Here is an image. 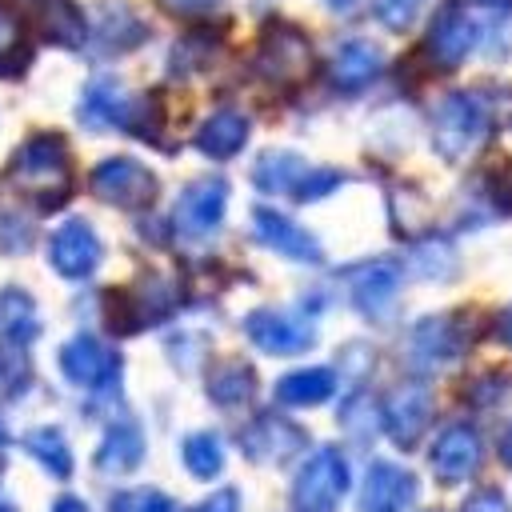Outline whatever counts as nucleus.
<instances>
[{"label": "nucleus", "instance_id": "nucleus-35", "mask_svg": "<svg viewBox=\"0 0 512 512\" xmlns=\"http://www.w3.org/2000/svg\"><path fill=\"white\" fill-rule=\"evenodd\" d=\"M24 376H28V360H24L20 344L0 340V388H20Z\"/></svg>", "mask_w": 512, "mask_h": 512}, {"label": "nucleus", "instance_id": "nucleus-39", "mask_svg": "<svg viewBox=\"0 0 512 512\" xmlns=\"http://www.w3.org/2000/svg\"><path fill=\"white\" fill-rule=\"evenodd\" d=\"M464 8H480V12H492L496 20H504L512 12V0H460Z\"/></svg>", "mask_w": 512, "mask_h": 512}, {"label": "nucleus", "instance_id": "nucleus-23", "mask_svg": "<svg viewBox=\"0 0 512 512\" xmlns=\"http://www.w3.org/2000/svg\"><path fill=\"white\" fill-rule=\"evenodd\" d=\"M144 40V24L136 20V12L132 8H124V4H108L104 12H100V24H96V48L100 52H128V48H136Z\"/></svg>", "mask_w": 512, "mask_h": 512}, {"label": "nucleus", "instance_id": "nucleus-41", "mask_svg": "<svg viewBox=\"0 0 512 512\" xmlns=\"http://www.w3.org/2000/svg\"><path fill=\"white\" fill-rule=\"evenodd\" d=\"M500 336H504V340L512 344V304H508V312L500 316Z\"/></svg>", "mask_w": 512, "mask_h": 512}, {"label": "nucleus", "instance_id": "nucleus-38", "mask_svg": "<svg viewBox=\"0 0 512 512\" xmlns=\"http://www.w3.org/2000/svg\"><path fill=\"white\" fill-rule=\"evenodd\" d=\"M168 12H176V16H200V12H208L216 0H160Z\"/></svg>", "mask_w": 512, "mask_h": 512}, {"label": "nucleus", "instance_id": "nucleus-12", "mask_svg": "<svg viewBox=\"0 0 512 512\" xmlns=\"http://www.w3.org/2000/svg\"><path fill=\"white\" fill-rule=\"evenodd\" d=\"M432 416V396L424 384H400L384 404V428L400 448H416Z\"/></svg>", "mask_w": 512, "mask_h": 512}, {"label": "nucleus", "instance_id": "nucleus-21", "mask_svg": "<svg viewBox=\"0 0 512 512\" xmlns=\"http://www.w3.org/2000/svg\"><path fill=\"white\" fill-rule=\"evenodd\" d=\"M40 336L36 304L24 288H0V340L8 344H32Z\"/></svg>", "mask_w": 512, "mask_h": 512}, {"label": "nucleus", "instance_id": "nucleus-17", "mask_svg": "<svg viewBox=\"0 0 512 512\" xmlns=\"http://www.w3.org/2000/svg\"><path fill=\"white\" fill-rule=\"evenodd\" d=\"M348 284H352V300L364 316H384L396 300V284H400V268L388 264V260H372V264H360L348 272Z\"/></svg>", "mask_w": 512, "mask_h": 512}, {"label": "nucleus", "instance_id": "nucleus-28", "mask_svg": "<svg viewBox=\"0 0 512 512\" xmlns=\"http://www.w3.org/2000/svg\"><path fill=\"white\" fill-rule=\"evenodd\" d=\"M24 448H28V452L40 460V468L52 472L56 480H68V476H72V448H68V440H64L60 428H36V432H28Z\"/></svg>", "mask_w": 512, "mask_h": 512}, {"label": "nucleus", "instance_id": "nucleus-7", "mask_svg": "<svg viewBox=\"0 0 512 512\" xmlns=\"http://www.w3.org/2000/svg\"><path fill=\"white\" fill-rule=\"evenodd\" d=\"M100 236L92 232V224L88 220H68V224H60L56 232H52V240H48V264L60 272V276H68V280H84V276H92L96 272V264H100Z\"/></svg>", "mask_w": 512, "mask_h": 512}, {"label": "nucleus", "instance_id": "nucleus-16", "mask_svg": "<svg viewBox=\"0 0 512 512\" xmlns=\"http://www.w3.org/2000/svg\"><path fill=\"white\" fill-rule=\"evenodd\" d=\"M476 36H480V24L468 8H444L428 32V52L440 68H452L472 52Z\"/></svg>", "mask_w": 512, "mask_h": 512}, {"label": "nucleus", "instance_id": "nucleus-13", "mask_svg": "<svg viewBox=\"0 0 512 512\" xmlns=\"http://www.w3.org/2000/svg\"><path fill=\"white\" fill-rule=\"evenodd\" d=\"M416 496V476L392 460H376L360 484V512H404Z\"/></svg>", "mask_w": 512, "mask_h": 512}, {"label": "nucleus", "instance_id": "nucleus-40", "mask_svg": "<svg viewBox=\"0 0 512 512\" xmlns=\"http://www.w3.org/2000/svg\"><path fill=\"white\" fill-rule=\"evenodd\" d=\"M52 512H88V508H84V500H76V496H60Z\"/></svg>", "mask_w": 512, "mask_h": 512}, {"label": "nucleus", "instance_id": "nucleus-31", "mask_svg": "<svg viewBox=\"0 0 512 512\" xmlns=\"http://www.w3.org/2000/svg\"><path fill=\"white\" fill-rule=\"evenodd\" d=\"M28 52H20V28L8 12H0V76H16L24 68Z\"/></svg>", "mask_w": 512, "mask_h": 512}, {"label": "nucleus", "instance_id": "nucleus-30", "mask_svg": "<svg viewBox=\"0 0 512 512\" xmlns=\"http://www.w3.org/2000/svg\"><path fill=\"white\" fill-rule=\"evenodd\" d=\"M112 512H176V508L156 488H128V492L112 496Z\"/></svg>", "mask_w": 512, "mask_h": 512}, {"label": "nucleus", "instance_id": "nucleus-25", "mask_svg": "<svg viewBox=\"0 0 512 512\" xmlns=\"http://www.w3.org/2000/svg\"><path fill=\"white\" fill-rule=\"evenodd\" d=\"M304 172H308V164L296 156V152H264L260 160H256V168H252V180H256V188H264V192H296L300 188V180H304Z\"/></svg>", "mask_w": 512, "mask_h": 512}, {"label": "nucleus", "instance_id": "nucleus-32", "mask_svg": "<svg viewBox=\"0 0 512 512\" xmlns=\"http://www.w3.org/2000/svg\"><path fill=\"white\" fill-rule=\"evenodd\" d=\"M412 264H416V272L428 276V280L448 276V272H452V248H448L444 240H428V244L412 256Z\"/></svg>", "mask_w": 512, "mask_h": 512}, {"label": "nucleus", "instance_id": "nucleus-11", "mask_svg": "<svg viewBox=\"0 0 512 512\" xmlns=\"http://www.w3.org/2000/svg\"><path fill=\"white\" fill-rule=\"evenodd\" d=\"M240 448H244V456H252V460L280 464V460H288V456H296V452L304 448V432H300L292 420L264 412V416H256V420L240 432Z\"/></svg>", "mask_w": 512, "mask_h": 512}, {"label": "nucleus", "instance_id": "nucleus-9", "mask_svg": "<svg viewBox=\"0 0 512 512\" xmlns=\"http://www.w3.org/2000/svg\"><path fill=\"white\" fill-rule=\"evenodd\" d=\"M224 204H228V184L220 176H204V180H192L180 192L172 220H176V228L184 236H208L220 224Z\"/></svg>", "mask_w": 512, "mask_h": 512}, {"label": "nucleus", "instance_id": "nucleus-15", "mask_svg": "<svg viewBox=\"0 0 512 512\" xmlns=\"http://www.w3.org/2000/svg\"><path fill=\"white\" fill-rule=\"evenodd\" d=\"M252 224H256V236L260 244H268L272 252L288 256V260H300V264H320V244L312 232H304L300 224H292L288 216L272 212V208H256L252 212Z\"/></svg>", "mask_w": 512, "mask_h": 512}, {"label": "nucleus", "instance_id": "nucleus-29", "mask_svg": "<svg viewBox=\"0 0 512 512\" xmlns=\"http://www.w3.org/2000/svg\"><path fill=\"white\" fill-rule=\"evenodd\" d=\"M180 452H184V468L192 476H200V480H212L224 468V448H220L216 432H192Z\"/></svg>", "mask_w": 512, "mask_h": 512}, {"label": "nucleus", "instance_id": "nucleus-36", "mask_svg": "<svg viewBox=\"0 0 512 512\" xmlns=\"http://www.w3.org/2000/svg\"><path fill=\"white\" fill-rule=\"evenodd\" d=\"M460 512H512V508H508V500H504L496 488H480V492H472V496L464 500Z\"/></svg>", "mask_w": 512, "mask_h": 512}, {"label": "nucleus", "instance_id": "nucleus-27", "mask_svg": "<svg viewBox=\"0 0 512 512\" xmlns=\"http://www.w3.org/2000/svg\"><path fill=\"white\" fill-rule=\"evenodd\" d=\"M408 348H412L416 364H440V360H448L456 352V332H452V324L444 316H432V320H420L412 328V344Z\"/></svg>", "mask_w": 512, "mask_h": 512}, {"label": "nucleus", "instance_id": "nucleus-42", "mask_svg": "<svg viewBox=\"0 0 512 512\" xmlns=\"http://www.w3.org/2000/svg\"><path fill=\"white\" fill-rule=\"evenodd\" d=\"M500 456H504V464L512 468V428L504 432V440H500Z\"/></svg>", "mask_w": 512, "mask_h": 512}, {"label": "nucleus", "instance_id": "nucleus-24", "mask_svg": "<svg viewBox=\"0 0 512 512\" xmlns=\"http://www.w3.org/2000/svg\"><path fill=\"white\" fill-rule=\"evenodd\" d=\"M36 28H40L44 40L64 44V48H76V44H84V36H88L84 12H80L76 4H68V0H48V4L40 8Z\"/></svg>", "mask_w": 512, "mask_h": 512}, {"label": "nucleus", "instance_id": "nucleus-26", "mask_svg": "<svg viewBox=\"0 0 512 512\" xmlns=\"http://www.w3.org/2000/svg\"><path fill=\"white\" fill-rule=\"evenodd\" d=\"M256 392V372L244 364V360H224L208 372V396L220 404V408H236L244 404L248 396Z\"/></svg>", "mask_w": 512, "mask_h": 512}, {"label": "nucleus", "instance_id": "nucleus-22", "mask_svg": "<svg viewBox=\"0 0 512 512\" xmlns=\"http://www.w3.org/2000/svg\"><path fill=\"white\" fill-rule=\"evenodd\" d=\"M332 392H336L332 368H300V372H288V376L276 384V400H280V404H292V408L324 404Z\"/></svg>", "mask_w": 512, "mask_h": 512}, {"label": "nucleus", "instance_id": "nucleus-1", "mask_svg": "<svg viewBox=\"0 0 512 512\" xmlns=\"http://www.w3.org/2000/svg\"><path fill=\"white\" fill-rule=\"evenodd\" d=\"M8 180L40 208H60L72 192V156L56 132H36L12 156Z\"/></svg>", "mask_w": 512, "mask_h": 512}, {"label": "nucleus", "instance_id": "nucleus-10", "mask_svg": "<svg viewBox=\"0 0 512 512\" xmlns=\"http://www.w3.org/2000/svg\"><path fill=\"white\" fill-rule=\"evenodd\" d=\"M480 436L468 424H448L432 444V472L440 484H460L480 468Z\"/></svg>", "mask_w": 512, "mask_h": 512}, {"label": "nucleus", "instance_id": "nucleus-43", "mask_svg": "<svg viewBox=\"0 0 512 512\" xmlns=\"http://www.w3.org/2000/svg\"><path fill=\"white\" fill-rule=\"evenodd\" d=\"M0 444H8V424H4V416H0Z\"/></svg>", "mask_w": 512, "mask_h": 512}, {"label": "nucleus", "instance_id": "nucleus-5", "mask_svg": "<svg viewBox=\"0 0 512 512\" xmlns=\"http://www.w3.org/2000/svg\"><path fill=\"white\" fill-rule=\"evenodd\" d=\"M92 192L116 208H144L156 196V176L140 160L112 156L92 168Z\"/></svg>", "mask_w": 512, "mask_h": 512}, {"label": "nucleus", "instance_id": "nucleus-37", "mask_svg": "<svg viewBox=\"0 0 512 512\" xmlns=\"http://www.w3.org/2000/svg\"><path fill=\"white\" fill-rule=\"evenodd\" d=\"M240 508V496L232 492V488H220V492H212L204 504H196L192 512H236Z\"/></svg>", "mask_w": 512, "mask_h": 512}, {"label": "nucleus", "instance_id": "nucleus-20", "mask_svg": "<svg viewBox=\"0 0 512 512\" xmlns=\"http://www.w3.org/2000/svg\"><path fill=\"white\" fill-rule=\"evenodd\" d=\"M140 460H144V432H140L136 424H128V420L112 424V428L104 432L100 448H96V468H100V472H112V476H124V472H132Z\"/></svg>", "mask_w": 512, "mask_h": 512}, {"label": "nucleus", "instance_id": "nucleus-14", "mask_svg": "<svg viewBox=\"0 0 512 512\" xmlns=\"http://www.w3.org/2000/svg\"><path fill=\"white\" fill-rule=\"evenodd\" d=\"M136 112H140V104L112 76L92 80L88 92H84V100H80V120L88 128H132L136 124Z\"/></svg>", "mask_w": 512, "mask_h": 512}, {"label": "nucleus", "instance_id": "nucleus-44", "mask_svg": "<svg viewBox=\"0 0 512 512\" xmlns=\"http://www.w3.org/2000/svg\"><path fill=\"white\" fill-rule=\"evenodd\" d=\"M0 512H16V504H12V500H4V496H0Z\"/></svg>", "mask_w": 512, "mask_h": 512}, {"label": "nucleus", "instance_id": "nucleus-33", "mask_svg": "<svg viewBox=\"0 0 512 512\" xmlns=\"http://www.w3.org/2000/svg\"><path fill=\"white\" fill-rule=\"evenodd\" d=\"M340 184H344L340 172H332V168H308L304 180H300V188H296L292 196H296V200H320V196H328V192L340 188Z\"/></svg>", "mask_w": 512, "mask_h": 512}, {"label": "nucleus", "instance_id": "nucleus-6", "mask_svg": "<svg viewBox=\"0 0 512 512\" xmlns=\"http://www.w3.org/2000/svg\"><path fill=\"white\" fill-rule=\"evenodd\" d=\"M60 368L80 388H112L120 380V356L104 348L96 336L80 332L60 348Z\"/></svg>", "mask_w": 512, "mask_h": 512}, {"label": "nucleus", "instance_id": "nucleus-2", "mask_svg": "<svg viewBox=\"0 0 512 512\" xmlns=\"http://www.w3.org/2000/svg\"><path fill=\"white\" fill-rule=\"evenodd\" d=\"M492 124V108L476 92H452L432 112V144L444 160H460Z\"/></svg>", "mask_w": 512, "mask_h": 512}, {"label": "nucleus", "instance_id": "nucleus-3", "mask_svg": "<svg viewBox=\"0 0 512 512\" xmlns=\"http://www.w3.org/2000/svg\"><path fill=\"white\" fill-rule=\"evenodd\" d=\"M256 72L276 84V88H292L300 84L308 72H312V44L300 28L292 24H272L260 40V52H256Z\"/></svg>", "mask_w": 512, "mask_h": 512}, {"label": "nucleus", "instance_id": "nucleus-4", "mask_svg": "<svg viewBox=\"0 0 512 512\" xmlns=\"http://www.w3.org/2000/svg\"><path fill=\"white\" fill-rule=\"evenodd\" d=\"M344 492H348V464H344V456L336 448H320L296 472L292 504H296V512H332Z\"/></svg>", "mask_w": 512, "mask_h": 512}, {"label": "nucleus", "instance_id": "nucleus-18", "mask_svg": "<svg viewBox=\"0 0 512 512\" xmlns=\"http://www.w3.org/2000/svg\"><path fill=\"white\" fill-rule=\"evenodd\" d=\"M376 72H380V48H372L368 40H344L332 56V68H328V76L340 92L368 88L376 80Z\"/></svg>", "mask_w": 512, "mask_h": 512}, {"label": "nucleus", "instance_id": "nucleus-8", "mask_svg": "<svg viewBox=\"0 0 512 512\" xmlns=\"http://www.w3.org/2000/svg\"><path fill=\"white\" fill-rule=\"evenodd\" d=\"M244 332L256 348L272 352V356H296V352H308L312 340H316V328L308 320H296L288 312H276V308H260L244 320Z\"/></svg>", "mask_w": 512, "mask_h": 512}, {"label": "nucleus", "instance_id": "nucleus-19", "mask_svg": "<svg viewBox=\"0 0 512 512\" xmlns=\"http://www.w3.org/2000/svg\"><path fill=\"white\" fill-rule=\"evenodd\" d=\"M244 140H248V120H244L240 112H232V108L212 112V116L200 124V132H196V148H200L204 156H212V160L236 156V152L244 148Z\"/></svg>", "mask_w": 512, "mask_h": 512}, {"label": "nucleus", "instance_id": "nucleus-34", "mask_svg": "<svg viewBox=\"0 0 512 512\" xmlns=\"http://www.w3.org/2000/svg\"><path fill=\"white\" fill-rule=\"evenodd\" d=\"M420 4H424V0H376V16H380V24H384V28L404 32V28L416 20Z\"/></svg>", "mask_w": 512, "mask_h": 512}]
</instances>
